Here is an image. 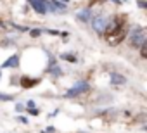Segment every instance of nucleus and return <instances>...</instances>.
<instances>
[{"label": "nucleus", "instance_id": "nucleus-6", "mask_svg": "<svg viewBox=\"0 0 147 133\" xmlns=\"http://www.w3.org/2000/svg\"><path fill=\"white\" fill-rule=\"evenodd\" d=\"M109 76H111V85H113V87L119 88V87H125V85H126V78H125L121 73L111 71V73H109Z\"/></svg>", "mask_w": 147, "mask_h": 133}, {"label": "nucleus", "instance_id": "nucleus-18", "mask_svg": "<svg viewBox=\"0 0 147 133\" xmlns=\"http://www.w3.org/2000/svg\"><path fill=\"white\" fill-rule=\"evenodd\" d=\"M35 105H36V104H35V100H33V99H30V100L24 104V107H26V109H31V107H35Z\"/></svg>", "mask_w": 147, "mask_h": 133}, {"label": "nucleus", "instance_id": "nucleus-23", "mask_svg": "<svg viewBox=\"0 0 147 133\" xmlns=\"http://www.w3.org/2000/svg\"><path fill=\"white\" fill-rule=\"evenodd\" d=\"M0 78H2V69H0Z\"/></svg>", "mask_w": 147, "mask_h": 133}, {"label": "nucleus", "instance_id": "nucleus-22", "mask_svg": "<svg viewBox=\"0 0 147 133\" xmlns=\"http://www.w3.org/2000/svg\"><path fill=\"white\" fill-rule=\"evenodd\" d=\"M61 2H62V4H67V2H69V0H61Z\"/></svg>", "mask_w": 147, "mask_h": 133}, {"label": "nucleus", "instance_id": "nucleus-19", "mask_svg": "<svg viewBox=\"0 0 147 133\" xmlns=\"http://www.w3.org/2000/svg\"><path fill=\"white\" fill-rule=\"evenodd\" d=\"M16 119H18L19 123H23V124H28V118H26V116H21V114H19Z\"/></svg>", "mask_w": 147, "mask_h": 133}, {"label": "nucleus", "instance_id": "nucleus-1", "mask_svg": "<svg viewBox=\"0 0 147 133\" xmlns=\"http://www.w3.org/2000/svg\"><path fill=\"white\" fill-rule=\"evenodd\" d=\"M104 35H106V42H107L111 47H114V45L121 43V42H123V38L126 36L125 19H123V17H119V16H111V21H109V24H107V28H106Z\"/></svg>", "mask_w": 147, "mask_h": 133}, {"label": "nucleus", "instance_id": "nucleus-5", "mask_svg": "<svg viewBox=\"0 0 147 133\" xmlns=\"http://www.w3.org/2000/svg\"><path fill=\"white\" fill-rule=\"evenodd\" d=\"M45 4V9L47 12H59V14H64L67 11V5L62 4V2H57V0H43Z\"/></svg>", "mask_w": 147, "mask_h": 133}, {"label": "nucleus", "instance_id": "nucleus-16", "mask_svg": "<svg viewBox=\"0 0 147 133\" xmlns=\"http://www.w3.org/2000/svg\"><path fill=\"white\" fill-rule=\"evenodd\" d=\"M30 35H31L33 38H36V36H40V35H42V30H40V28H35V30H30Z\"/></svg>", "mask_w": 147, "mask_h": 133}, {"label": "nucleus", "instance_id": "nucleus-15", "mask_svg": "<svg viewBox=\"0 0 147 133\" xmlns=\"http://www.w3.org/2000/svg\"><path fill=\"white\" fill-rule=\"evenodd\" d=\"M0 100H4V102H11V100H14V95H7V93H0Z\"/></svg>", "mask_w": 147, "mask_h": 133}, {"label": "nucleus", "instance_id": "nucleus-20", "mask_svg": "<svg viewBox=\"0 0 147 133\" xmlns=\"http://www.w3.org/2000/svg\"><path fill=\"white\" fill-rule=\"evenodd\" d=\"M137 4H138V7H140V9H145V7H147V2H145V0H138Z\"/></svg>", "mask_w": 147, "mask_h": 133}, {"label": "nucleus", "instance_id": "nucleus-8", "mask_svg": "<svg viewBox=\"0 0 147 133\" xmlns=\"http://www.w3.org/2000/svg\"><path fill=\"white\" fill-rule=\"evenodd\" d=\"M19 62H21V55L19 54H14V55H11L9 59L4 60L2 68H12V69H16V68H19Z\"/></svg>", "mask_w": 147, "mask_h": 133}, {"label": "nucleus", "instance_id": "nucleus-4", "mask_svg": "<svg viewBox=\"0 0 147 133\" xmlns=\"http://www.w3.org/2000/svg\"><path fill=\"white\" fill-rule=\"evenodd\" d=\"M109 21H111V16H107V14H97V16H94L92 21H90V23H92V30H94L95 33L102 35V33L106 31Z\"/></svg>", "mask_w": 147, "mask_h": 133}, {"label": "nucleus", "instance_id": "nucleus-9", "mask_svg": "<svg viewBox=\"0 0 147 133\" xmlns=\"http://www.w3.org/2000/svg\"><path fill=\"white\" fill-rule=\"evenodd\" d=\"M30 5L33 7V11L40 16H45L47 14V9H45V4H43V0H28Z\"/></svg>", "mask_w": 147, "mask_h": 133}, {"label": "nucleus", "instance_id": "nucleus-12", "mask_svg": "<svg viewBox=\"0 0 147 133\" xmlns=\"http://www.w3.org/2000/svg\"><path fill=\"white\" fill-rule=\"evenodd\" d=\"M49 73L52 75V76H55V78H59V76H62V69L57 66V62H50V68H49Z\"/></svg>", "mask_w": 147, "mask_h": 133}, {"label": "nucleus", "instance_id": "nucleus-21", "mask_svg": "<svg viewBox=\"0 0 147 133\" xmlns=\"http://www.w3.org/2000/svg\"><path fill=\"white\" fill-rule=\"evenodd\" d=\"M45 131H47V133H54V131H55V128H54V126H49Z\"/></svg>", "mask_w": 147, "mask_h": 133}, {"label": "nucleus", "instance_id": "nucleus-7", "mask_svg": "<svg viewBox=\"0 0 147 133\" xmlns=\"http://www.w3.org/2000/svg\"><path fill=\"white\" fill-rule=\"evenodd\" d=\"M92 17H94V11H92V7H87V9H82V11L76 12V19L82 21V23H90Z\"/></svg>", "mask_w": 147, "mask_h": 133}, {"label": "nucleus", "instance_id": "nucleus-3", "mask_svg": "<svg viewBox=\"0 0 147 133\" xmlns=\"http://www.w3.org/2000/svg\"><path fill=\"white\" fill-rule=\"evenodd\" d=\"M90 83L88 81H78V83H75L66 93H64V99H76L78 95H82V93H87V92H90Z\"/></svg>", "mask_w": 147, "mask_h": 133}, {"label": "nucleus", "instance_id": "nucleus-13", "mask_svg": "<svg viewBox=\"0 0 147 133\" xmlns=\"http://www.w3.org/2000/svg\"><path fill=\"white\" fill-rule=\"evenodd\" d=\"M138 48H140V57H142V59H145V57H147V40H145V42H142V45H140Z\"/></svg>", "mask_w": 147, "mask_h": 133}, {"label": "nucleus", "instance_id": "nucleus-10", "mask_svg": "<svg viewBox=\"0 0 147 133\" xmlns=\"http://www.w3.org/2000/svg\"><path fill=\"white\" fill-rule=\"evenodd\" d=\"M40 81H42L40 78H31V76H26V75H24V76L21 78V87H23V88H33V87H36Z\"/></svg>", "mask_w": 147, "mask_h": 133}, {"label": "nucleus", "instance_id": "nucleus-11", "mask_svg": "<svg viewBox=\"0 0 147 133\" xmlns=\"http://www.w3.org/2000/svg\"><path fill=\"white\" fill-rule=\"evenodd\" d=\"M59 57H61V60H66V62H71V64H76L78 62V57L75 54H71V52H62Z\"/></svg>", "mask_w": 147, "mask_h": 133}, {"label": "nucleus", "instance_id": "nucleus-14", "mask_svg": "<svg viewBox=\"0 0 147 133\" xmlns=\"http://www.w3.org/2000/svg\"><path fill=\"white\" fill-rule=\"evenodd\" d=\"M24 111H26L30 116H38V114H40V109H38V107H31V109H24Z\"/></svg>", "mask_w": 147, "mask_h": 133}, {"label": "nucleus", "instance_id": "nucleus-2", "mask_svg": "<svg viewBox=\"0 0 147 133\" xmlns=\"http://www.w3.org/2000/svg\"><path fill=\"white\" fill-rule=\"evenodd\" d=\"M128 42L133 48H138L142 45V42H145V31L142 26H133L128 33Z\"/></svg>", "mask_w": 147, "mask_h": 133}, {"label": "nucleus", "instance_id": "nucleus-17", "mask_svg": "<svg viewBox=\"0 0 147 133\" xmlns=\"http://www.w3.org/2000/svg\"><path fill=\"white\" fill-rule=\"evenodd\" d=\"M24 109H26V107H24L23 102H18V104H16V112H24Z\"/></svg>", "mask_w": 147, "mask_h": 133}]
</instances>
